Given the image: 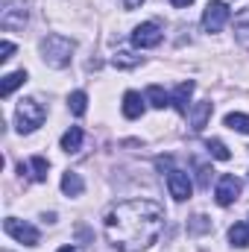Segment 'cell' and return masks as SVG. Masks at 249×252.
<instances>
[{"mask_svg": "<svg viewBox=\"0 0 249 252\" xmlns=\"http://www.w3.org/2000/svg\"><path fill=\"white\" fill-rule=\"evenodd\" d=\"M103 226L118 252H144L164 229V208L153 199H126L106 214Z\"/></svg>", "mask_w": 249, "mask_h": 252, "instance_id": "6da1fadb", "label": "cell"}, {"mask_svg": "<svg viewBox=\"0 0 249 252\" xmlns=\"http://www.w3.org/2000/svg\"><path fill=\"white\" fill-rule=\"evenodd\" d=\"M59 252H76V250H73V247H62Z\"/></svg>", "mask_w": 249, "mask_h": 252, "instance_id": "f1b7e54d", "label": "cell"}, {"mask_svg": "<svg viewBox=\"0 0 249 252\" xmlns=\"http://www.w3.org/2000/svg\"><path fill=\"white\" fill-rule=\"evenodd\" d=\"M208 173H214V170H208V167H199V188H208Z\"/></svg>", "mask_w": 249, "mask_h": 252, "instance_id": "484cf974", "label": "cell"}, {"mask_svg": "<svg viewBox=\"0 0 249 252\" xmlns=\"http://www.w3.org/2000/svg\"><path fill=\"white\" fill-rule=\"evenodd\" d=\"M30 167H32V179H35V182H47V170H50V164H47L44 156H32Z\"/></svg>", "mask_w": 249, "mask_h": 252, "instance_id": "603a6c76", "label": "cell"}, {"mask_svg": "<svg viewBox=\"0 0 249 252\" xmlns=\"http://www.w3.org/2000/svg\"><path fill=\"white\" fill-rule=\"evenodd\" d=\"M112 64L121 67V70H129V67H138V64H141V56H135V53H129V50H118V53L112 56Z\"/></svg>", "mask_w": 249, "mask_h": 252, "instance_id": "44dd1931", "label": "cell"}, {"mask_svg": "<svg viewBox=\"0 0 249 252\" xmlns=\"http://www.w3.org/2000/svg\"><path fill=\"white\" fill-rule=\"evenodd\" d=\"M202 232H211V220L202 217V214L190 217V220H187V235H202Z\"/></svg>", "mask_w": 249, "mask_h": 252, "instance_id": "cb8c5ba5", "label": "cell"}, {"mask_svg": "<svg viewBox=\"0 0 249 252\" xmlns=\"http://www.w3.org/2000/svg\"><path fill=\"white\" fill-rule=\"evenodd\" d=\"M205 150L217 158V161H229L232 158V153H229V147L220 141V138H211V141H205Z\"/></svg>", "mask_w": 249, "mask_h": 252, "instance_id": "7402d4cb", "label": "cell"}, {"mask_svg": "<svg viewBox=\"0 0 249 252\" xmlns=\"http://www.w3.org/2000/svg\"><path fill=\"white\" fill-rule=\"evenodd\" d=\"M67 109H70V115L82 118V115L88 112V94H85V91H73V94L67 97Z\"/></svg>", "mask_w": 249, "mask_h": 252, "instance_id": "d6986e66", "label": "cell"}, {"mask_svg": "<svg viewBox=\"0 0 249 252\" xmlns=\"http://www.w3.org/2000/svg\"><path fill=\"white\" fill-rule=\"evenodd\" d=\"M223 124L229 126L232 132H241V135H249V115H241V112H229Z\"/></svg>", "mask_w": 249, "mask_h": 252, "instance_id": "ffe728a7", "label": "cell"}, {"mask_svg": "<svg viewBox=\"0 0 249 252\" xmlns=\"http://www.w3.org/2000/svg\"><path fill=\"white\" fill-rule=\"evenodd\" d=\"M62 190L67 196H79L82 190H85V182H82V176L76 173V170H67L62 176Z\"/></svg>", "mask_w": 249, "mask_h": 252, "instance_id": "5bb4252c", "label": "cell"}, {"mask_svg": "<svg viewBox=\"0 0 249 252\" xmlns=\"http://www.w3.org/2000/svg\"><path fill=\"white\" fill-rule=\"evenodd\" d=\"M241 190H244V182L238 179V176H232V173H226V176H220L217 179V188H214V199H217V205H232L238 196H241Z\"/></svg>", "mask_w": 249, "mask_h": 252, "instance_id": "ba28073f", "label": "cell"}, {"mask_svg": "<svg viewBox=\"0 0 249 252\" xmlns=\"http://www.w3.org/2000/svg\"><path fill=\"white\" fill-rule=\"evenodd\" d=\"M229 244L247 250L249 247V223H235V226L229 229Z\"/></svg>", "mask_w": 249, "mask_h": 252, "instance_id": "2e32d148", "label": "cell"}, {"mask_svg": "<svg viewBox=\"0 0 249 252\" xmlns=\"http://www.w3.org/2000/svg\"><path fill=\"white\" fill-rule=\"evenodd\" d=\"M235 35L244 47H249V6L235 15Z\"/></svg>", "mask_w": 249, "mask_h": 252, "instance_id": "9a60e30c", "label": "cell"}, {"mask_svg": "<svg viewBox=\"0 0 249 252\" xmlns=\"http://www.w3.org/2000/svg\"><path fill=\"white\" fill-rule=\"evenodd\" d=\"M44 118H47V106H44V103H38L35 97L21 100V103H18V109H15V126H18V132H21V135L35 132L38 126L44 124Z\"/></svg>", "mask_w": 249, "mask_h": 252, "instance_id": "3957f363", "label": "cell"}, {"mask_svg": "<svg viewBox=\"0 0 249 252\" xmlns=\"http://www.w3.org/2000/svg\"><path fill=\"white\" fill-rule=\"evenodd\" d=\"M73 50H76L73 38H64V35H59V32L41 38V59L50 64V67H64V64H70Z\"/></svg>", "mask_w": 249, "mask_h": 252, "instance_id": "7a4b0ae2", "label": "cell"}, {"mask_svg": "<svg viewBox=\"0 0 249 252\" xmlns=\"http://www.w3.org/2000/svg\"><path fill=\"white\" fill-rule=\"evenodd\" d=\"M27 82V70H15V73H6L3 82H0V97H9L15 88H21Z\"/></svg>", "mask_w": 249, "mask_h": 252, "instance_id": "4fadbf2b", "label": "cell"}, {"mask_svg": "<svg viewBox=\"0 0 249 252\" xmlns=\"http://www.w3.org/2000/svg\"><path fill=\"white\" fill-rule=\"evenodd\" d=\"M156 167L167 176V190H170V196H173L176 202L190 199V193H193V182H190V176H187L185 170H179V167H173V164H170V156L158 158V161H156Z\"/></svg>", "mask_w": 249, "mask_h": 252, "instance_id": "277c9868", "label": "cell"}, {"mask_svg": "<svg viewBox=\"0 0 249 252\" xmlns=\"http://www.w3.org/2000/svg\"><path fill=\"white\" fill-rule=\"evenodd\" d=\"M12 53H15V44H12V41H3V44H0V62L12 59Z\"/></svg>", "mask_w": 249, "mask_h": 252, "instance_id": "d4e9b609", "label": "cell"}, {"mask_svg": "<svg viewBox=\"0 0 249 252\" xmlns=\"http://www.w3.org/2000/svg\"><path fill=\"white\" fill-rule=\"evenodd\" d=\"M147 100H150L153 109H164V106H170V94H167L161 85H150V88H147Z\"/></svg>", "mask_w": 249, "mask_h": 252, "instance_id": "ac0fdd59", "label": "cell"}, {"mask_svg": "<svg viewBox=\"0 0 249 252\" xmlns=\"http://www.w3.org/2000/svg\"><path fill=\"white\" fill-rule=\"evenodd\" d=\"M79 147H82V129L79 126H70L62 135V150L64 153H79Z\"/></svg>", "mask_w": 249, "mask_h": 252, "instance_id": "e0dca14e", "label": "cell"}, {"mask_svg": "<svg viewBox=\"0 0 249 252\" xmlns=\"http://www.w3.org/2000/svg\"><path fill=\"white\" fill-rule=\"evenodd\" d=\"M3 229H6V235L15 238L18 244H24V247H38V229L30 226V223H24V220H18V217H6V220H3Z\"/></svg>", "mask_w": 249, "mask_h": 252, "instance_id": "8992f818", "label": "cell"}, {"mask_svg": "<svg viewBox=\"0 0 249 252\" xmlns=\"http://www.w3.org/2000/svg\"><path fill=\"white\" fill-rule=\"evenodd\" d=\"M141 3H144V0H124V6H126V9H138Z\"/></svg>", "mask_w": 249, "mask_h": 252, "instance_id": "4316f807", "label": "cell"}, {"mask_svg": "<svg viewBox=\"0 0 249 252\" xmlns=\"http://www.w3.org/2000/svg\"><path fill=\"white\" fill-rule=\"evenodd\" d=\"M211 112H214V103H208V100H202V103H193L190 109H187V118H190V129L193 132H202L208 121H211Z\"/></svg>", "mask_w": 249, "mask_h": 252, "instance_id": "30bf717a", "label": "cell"}, {"mask_svg": "<svg viewBox=\"0 0 249 252\" xmlns=\"http://www.w3.org/2000/svg\"><path fill=\"white\" fill-rule=\"evenodd\" d=\"M30 9L24 0H3L0 3V27L3 30H24Z\"/></svg>", "mask_w": 249, "mask_h": 252, "instance_id": "5b68a950", "label": "cell"}, {"mask_svg": "<svg viewBox=\"0 0 249 252\" xmlns=\"http://www.w3.org/2000/svg\"><path fill=\"white\" fill-rule=\"evenodd\" d=\"M193 88H196V85L187 79V82H179V85H176V91L170 94V106H173L179 115H187V103H190V94H193Z\"/></svg>", "mask_w": 249, "mask_h": 252, "instance_id": "8fae6325", "label": "cell"}, {"mask_svg": "<svg viewBox=\"0 0 249 252\" xmlns=\"http://www.w3.org/2000/svg\"><path fill=\"white\" fill-rule=\"evenodd\" d=\"M229 3H223V0H211L208 6H205V12H202V27L208 30V32H220L223 27H226V21H229Z\"/></svg>", "mask_w": 249, "mask_h": 252, "instance_id": "52a82bcc", "label": "cell"}, {"mask_svg": "<svg viewBox=\"0 0 249 252\" xmlns=\"http://www.w3.org/2000/svg\"><path fill=\"white\" fill-rule=\"evenodd\" d=\"M132 44L135 47H156V44H161V27L158 24H153V21H147V24H138L135 30H132Z\"/></svg>", "mask_w": 249, "mask_h": 252, "instance_id": "9c48e42d", "label": "cell"}, {"mask_svg": "<svg viewBox=\"0 0 249 252\" xmlns=\"http://www.w3.org/2000/svg\"><path fill=\"white\" fill-rule=\"evenodd\" d=\"M124 118H129V121H138L141 115H144V97L138 94V91H126L124 94Z\"/></svg>", "mask_w": 249, "mask_h": 252, "instance_id": "7c38bea8", "label": "cell"}, {"mask_svg": "<svg viewBox=\"0 0 249 252\" xmlns=\"http://www.w3.org/2000/svg\"><path fill=\"white\" fill-rule=\"evenodd\" d=\"M170 3H173V6H179V9H185V6H190V3H193V0H170Z\"/></svg>", "mask_w": 249, "mask_h": 252, "instance_id": "83f0119b", "label": "cell"}]
</instances>
